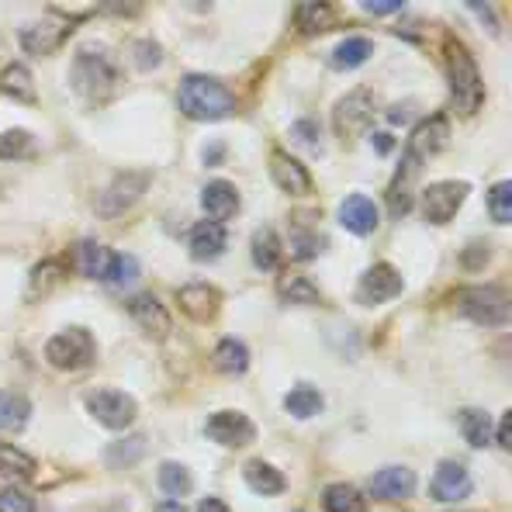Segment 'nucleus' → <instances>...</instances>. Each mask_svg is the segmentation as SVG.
Listing matches in <instances>:
<instances>
[{"mask_svg": "<svg viewBox=\"0 0 512 512\" xmlns=\"http://www.w3.org/2000/svg\"><path fill=\"white\" fill-rule=\"evenodd\" d=\"M177 104L187 118L194 122H215V118H225L232 111V94L225 84H218L215 77H201V73H191V77L180 80L177 90Z\"/></svg>", "mask_w": 512, "mask_h": 512, "instance_id": "obj_1", "label": "nucleus"}, {"mask_svg": "<svg viewBox=\"0 0 512 512\" xmlns=\"http://www.w3.org/2000/svg\"><path fill=\"white\" fill-rule=\"evenodd\" d=\"M447 80H450L454 104L464 115H474V111L485 104V84H481L478 63H474V56L461 42L447 45Z\"/></svg>", "mask_w": 512, "mask_h": 512, "instance_id": "obj_2", "label": "nucleus"}, {"mask_svg": "<svg viewBox=\"0 0 512 512\" xmlns=\"http://www.w3.org/2000/svg\"><path fill=\"white\" fill-rule=\"evenodd\" d=\"M73 87H77L80 97H87V101H104V97L111 94V90L118 87V70L115 63H111V56L104 49H84L77 52V59H73Z\"/></svg>", "mask_w": 512, "mask_h": 512, "instance_id": "obj_3", "label": "nucleus"}, {"mask_svg": "<svg viewBox=\"0 0 512 512\" xmlns=\"http://www.w3.org/2000/svg\"><path fill=\"white\" fill-rule=\"evenodd\" d=\"M94 357H97L94 336L80 326L63 329V333H56L45 343V360H49L56 371H84V367L94 364Z\"/></svg>", "mask_w": 512, "mask_h": 512, "instance_id": "obj_4", "label": "nucleus"}, {"mask_svg": "<svg viewBox=\"0 0 512 512\" xmlns=\"http://www.w3.org/2000/svg\"><path fill=\"white\" fill-rule=\"evenodd\" d=\"M457 312L478 326H506L509 322V298L502 288H468L457 295Z\"/></svg>", "mask_w": 512, "mask_h": 512, "instance_id": "obj_5", "label": "nucleus"}, {"mask_svg": "<svg viewBox=\"0 0 512 512\" xmlns=\"http://www.w3.org/2000/svg\"><path fill=\"white\" fill-rule=\"evenodd\" d=\"M87 409H90V416H94L97 423H101L104 429H115V433H125V429L135 423V416H139V405H135V398L125 395V391H115V388L90 391Z\"/></svg>", "mask_w": 512, "mask_h": 512, "instance_id": "obj_6", "label": "nucleus"}, {"mask_svg": "<svg viewBox=\"0 0 512 512\" xmlns=\"http://www.w3.org/2000/svg\"><path fill=\"white\" fill-rule=\"evenodd\" d=\"M149 184H153V177H149L146 170L118 173V177L111 180V187H104V194L97 198V215H101V218L125 215L128 208H132L135 201H139L142 194L149 191Z\"/></svg>", "mask_w": 512, "mask_h": 512, "instance_id": "obj_7", "label": "nucleus"}, {"mask_svg": "<svg viewBox=\"0 0 512 512\" xmlns=\"http://www.w3.org/2000/svg\"><path fill=\"white\" fill-rule=\"evenodd\" d=\"M468 198V184L464 180H436V184L423 187L419 194V205H423L426 222L433 225H447L457 215V208Z\"/></svg>", "mask_w": 512, "mask_h": 512, "instance_id": "obj_8", "label": "nucleus"}, {"mask_svg": "<svg viewBox=\"0 0 512 512\" xmlns=\"http://www.w3.org/2000/svg\"><path fill=\"white\" fill-rule=\"evenodd\" d=\"M371 122H374V97L364 87L350 90L333 111V128L340 139H357L360 132L371 128Z\"/></svg>", "mask_w": 512, "mask_h": 512, "instance_id": "obj_9", "label": "nucleus"}, {"mask_svg": "<svg viewBox=\"0 0 512 512\" xmlns=\"http://www.w3.org/2000/svg\"><path fill=\"white\" fill-rule=\"evenodd\" d=\"M405 288V277L398 274L391 263H374L357 284V301L360 305H384V301L398 298Z\"/></svg>", "mask_w": 512, "mask_h": 512, "instance_id": "obj_10", "label": "nucleus"}, {"mask_svg": "<svg viewBox=\"0 0 512 512\" xmlns=\"http://www.w3.org/2000/svg\"><path fill=\"white\" fill-rule=\"evenodd\" d=\"M447 142H450V122L443 115H433V118H426V122H419L416 132L409 135L405 160H412V163H419V167H423L429 156L440 153Z\"/></svg>", "mask_w": 512, "mask_h": 512, "instance_id": "obj_11", "label": "nucleus"}, {"mask_svg": "<svg viewBox=\"0 0 512 512\" xmlns=\"http://www.w3.org/2000/svg\"><path fill=\"white\" fill-rule=\"evenodd\" d=\"M205 433H208V440L218 443V447L239 450V447H246V443H253L256 426L243 416V412H215V416L205 423Z\"/></svg>", "mask_w": 512, "mask_h": 512, "instance_id": "obj_12", "label": "nucleus"}, {"mask_svg": "<svg viewBox=\"0 0 512 512\" xmlns=\"http://www.w3.org/2000/svg\"><path fill=\"white\" fill-rule=\"evenodd\" d=\"M70 28H73V21H66V18H42L21 32V49L32 52V56H49V52H56L59 45L66 42Z\"/></svg>", "mask_w": 512, "mask_h": 512, "instance_id": "obj_13", "label": "nucleus"}, {"mask_svg": "<svg viewBox=\"0 0 512 512\" xmlns=\"http://www.w3.org/2000/svg\"><path fill=\"white\" fill-rule=\"evenodd\" d=\"M429 495L436 502H461L471 495V474L464 464H454V461H443L436 468L433 481H429Z\"/></svg>", "mask_w": 512, "mask_h": 512, "instance_id": "obj_14", "label": "nucleus"}, {"mask_svg": "<svg viewBox=\"0 0 512 512\" xmlns=\"http://www.w3.org/2000/svg\"><path fill=\"white\" fill-rule=\"evenodd\" d=\"M128 315H132L135 326H139L146 336H153V340H163V336L170 333V315H167V308H163L153 295H135V298H128Z\"/></svg>", "mask_w": 512, "mask_h": 512, "instance_id": "obj_15", "label": "nucleus"}, {"mask_svg": "<svg viewBox=\"0 0 512 512\" xmlns=\"http://www.w3.org/2000/svg\"><path fill=\"white\" fill-rule=\"evenodd\" d=\"M270 177H274V184L281 187V191L298 194V198L312 191V177H308V170L301 167L295 156L284 153V149H274V153H270Z\"/></svg>", "mask_w": 512, "mask_h": 512, "instance_id": "obj_16", "label": "nucleus"}, {"mask_svg": "<svg viewBox=\"0 0 512 512\" xmlns=\"http://www.w3.org/2000/svg\"><path fill=\"white\" fill-rule=\"evenodd\" d=\"M378 205L364 194H350V198L340 205V225L353 236H371L378 229Z\"/></svg>", "mask_w": 512, "mask_h": 512, "instance_id": "obj_17", "label": "nucleus"}, {"mask_svg": "<svg viewBox=\"0 0 512 512\" xmlns=\"http://www.w3.org/2000/svg\"><path fill=\"white\" fill-rule=\"evenodd\" d=\"M201 208H205L208 222L222 225L225 218H232L239 212V191L229 180H212V184H205V191H201Z\"/></svg>", "mask_w": 512, "mask_h": 512, "instance_id": "obj_18", "label": "nucleus"}, {"mask_svg": "<svg viewBox=\"0 0 512 512\" xmlns=\"http://www.w3.org/2000/svg\"><path fill=\"white\" fill-rule=\"evenodd\" d=\"M177 301H180V312H184L187 319L208 322L218 312V305H222V295H218L215 288H208V284H187V288L177 295Z\"/></svg>", "mask_w": 512, "mask_h": 512, "instance_id": "obj_19", "label": "nucleus"}, {"mask_svg": "<svg viewBox=\"0 0 512 512\" xmlns=\"http://www.w3.org/2000/svg\"><path fill=\"white\" fill-rule=\"evenodd\" d=\"M187 246H191V256L201 263L215 260V256L225 253V229L218 222H198L191 229V239H187Z\"/></svg>", "mask_w": 512, "mask_h": 512, "instance_id": "obj_20", "label": "nucleus"}, {"mask_svg": "<svg viewBox=\"0 0 512 512\" xmlns=\"http://www.w3.org/2000/svg\"><path fill=\"white\" fill-rule=\"evenodd\" d=\"M374 499H405L416 492V474L409 468H384L371 478Z\"/></svg>", "mask_w": 512, "mask_h": 512, "instance_id": "obj_21", "label": "nucleus"}, {"mask_svg": "<svg viewBox=\"0 0 512 512\" xmlns=\"http://www.w3.org/2000/svg\"><path fill=\"white\" fill-rule=\"evenodd\" d=\"M118 253H111L108 246L94 243V239H84L80 243V270L94 281H111V270H115Z\"/></svg>", "mask_w": 512, "mask_h": 512, "instance_id": "obj_22", "label": "nucleus"}, {"mask_svg": "<svg viewBox=\"0 0 512 512\" xmlns=\"http://www.w3.org/2000/svg\"><path fill=\"white\" fill-rule=\"evenodd\" d=\"M457 426H461L464 440H468L474 450L488 447V443H492V436H495L492 416H488L485 409H474V405H468V409L457 412Z\"/></svg>", "mask_w": 512, "mask_h": 512, "instance_id": "obj_23", "label": "nucleus"}, {"mask_svg": "<svg viewBox=\"0 0 512 512\" xmlns=\"http://www.w3.org/2000/svg\"><path fill=\"white\" fill-rule=\"evenodd\" d=\"M243 478H246V485H250V492L256 495H281L284 485H288L284 474L267 461H250L243 468Z\"/></svg>", "mask_w": 512, "mask_h": 512, "instance_id": "obj_24", "label": "nucleus"}, {"mask_svg": "<svg viewBox=\"0 0 512 512\" xmlns=\"http://www.w3.org/2000/svg\"><path fill=\"white\" fill-rule=\"evenodd\" d=\"M212 364H215V371H222V374H243L246 367H250V350H246V343L243 340H222L215 346V353H212Z\"/></svg>", "mask_w": 512, "mask_h": 512, "instance_id": "obj_25", "label": "nucleus"}, {"mask_svg": "<svg viewBox=\"0 0 512 512\" xmlns=\"http://www.w3.org/2000/svg\"><path fill=\"white\" fill-rule=\"evenodd\" d=\"M0 87H4V94L14 97V101L35 104V80H32V73H28V66L11 63L4 70V77H0Z\"/></svg>", "mask_w": 512, "mask_h": 512, "instance_id": "obj_26", "label": "nucleus"}, {"mask_svg": "<svg viewBox=\"0 0 512 512\" xmlns=\"http://www.w3.org/2000/svg\"><path fill=\"white\" fill-rule=\"evenodd\" d=\"M371 56H374V42L364 39V35H353V39H343L336 45L333 66H340V70H357V66L367 63Z\"/></svg>", "mask_w": 512, "mask_h": 512, "instance_id": "obj_27", "label": "nucleus"}, {"mask_svg": "<svg viewBox=\"0 0 512 512\" xmlns=\"http://www.w3.org/2000/svg\"><path fill=\"white\" fill-rule=\"evenodd\" d=\"M253 263L260 270H274L281 263V239H277V232L270 225L253 232Z\"/></svg>", "mask_w": 512, "mask_h": 512, "instance_id": "obj_28", "label": "nucleus"}, {"mask_svg": "<svg viewBox=\"0 0 512 512\" xmlns=\"http://www.w3.org/2000/svg\"><path fill=\"white\" fill-rule=\"evenodd\" d=\"M28 412H32L28 398L14 395V391H0V429H7V433H18V429H25Z\"/></svg>", "mask_w": 512, "mask_h": 512, "instance_id": "obj_29", "label": "nucleus"}, {"mask_svg": "<svg viewBox=\"0 0 512 512\" xmlns=\"http://www.w3.org/2000/svg\"><path fill=\"white\" fill-rule=\"evenodd\" d=\"M322 506L326 512H367V499L353 485H329Z\"/></svg>", "mask_w": 512, "mask_h": 512, "instance_id": "obj_30", "label": "nucleus"}, {"mask_svg": "<svg viewBox=\"0 0 512 512\" xmlns=\"http://www.w3.org/2000/svg\"><path fill=\"white\" fill-rule=\"evenodd\" d=\"M295 21H298V32L315 35V32H326V28H333L336 18H333V7H329V4H298Z\"/></svg>", "mask_w": 512, "mask_h": 512, "instance_id": "obj_31", "label": "nucleus"}, {"mask_svg": "<svg viewBox=\"0 0 512 512\" xmlns=\"http://www.w3.org/2000/svg\"><path fill=\"white\" fill-rule=\"evenodd\" d=\"M322 405H326V398H322L315 388H295V391H288V398H284V409H288L295 419L319 416Z\"/></svg>", "mask_w": 512, "mask_h": 512, "instance_id": "obj_32", "label": "nucleus"}, {"mask_svg": "<svg viewBox=\"0 0 512 512\" xmlns=\"http://www.w3.org/2000/svg\"><path fill=\"white\" fill-rule=\"evenodd\" d=\"M35 474V461L25 454V450L14 447H0V478L7 481H25Z\"/></svg>", "mask_w": 512, "mask_h": 512, "instance_id": "obj_33", "label": "nucleus"}, {"mask_svg": "<svg viewBox=\"0 0 512 512\" xmlns=\"http://www.w3.org/2000/svg\"><path fill=\"white\" fill-rule=\"evenodd\" d=\"M160 488L170 495V499H184V495L194 488V478H191V471H187L184 464L167 461L160 468Z\"/></svg>", "mask_w": 512, "mask_h": 512, "instance_id": "obj_34", "label": "nucleus"}, {"mask_svg": "<svg viewBox=\"0 0 512 512\" xmlns=\"http://www.w3.org/2000/svg\"><path fill=\"white\" fill-rule=\"evenodd\" d=\"M142 454H146V440H142V436H125V440L108 447V464H115V468H132V464L142 461Z\"/></svg>", "mask_w": 512, "mask_h": 512, "instance_id": "obj_35", "label": "nucleus"}, {"mask_svg": "<svg viewBox=\"0 0 512 512\" xmlns=\"http://www.w3.org/2000/svg\"><path fill=\"white\" fill-rule=\"evenodd\" d=\"M35 153V139L25 128H11L0 135V160H28Z\"/></svg>", "mask_w": 512, "mask_h": 512, "instance_id": "obj_36", "label": "nucleus"}, {"mask_svg": "<svg viewBox=\"0 0 512 512\" xmlns=\"http://www.w3.org/2000/svg\"><path fill=\"white\" fill-rule=\"evenodd\" d=\"M488 212L499 225H509L512 222V184L509 180H499V184L488 191Z\"/></svg>", "mask_w": 512, "mask_h": 512, "instance_id": "obj_37", "label": "nucleus"}, {"mask_svg": "<svg viewBox=\"0 0 512 512\" xmlns=\"http://www.w3.org/2000/svg\"><path fill=\"white\" fill-rule=\"evenodd\" d=\"M281 295L284 301H291V305H315V301H319V288H315L312 281H305V277H284Z\"/></svg>", "mask_w": 512, "mask_h": 512, "instance_id": "obj_38", "label": "nucleus"}, {"mask_svg": "<svg viewBox=\"0 0 512 512\" xmlns=\"http://www.w3.org/2000/svg\"><path fill=\"white\" fill-rule=\"evenodd\" d=\"M63 277H66V270H63V263H56V260H49V263H39V267L32 270V295H49L52 288H59L63 284Z\"/></svg>", "mask_w": 512, "mask_h": 512, "instance_id": "obj_39", "label": "nucleus"}, {"mask_svg": "<svg viewBox=\"0 0 512 512\" xmlns=\"http://www.w3.org/2000/svg\"><path fill=\"white\" fill-rule=\"evenodd\" d=\"M322 250H326V236H319V232H305V229L291 232V253H295L298 260H308V256H315Z\"/></svg>", "mask_w": 512, "mask_h": 512, "instance_id": "obj_40", "label": "nucleus"}, {"mask_svg": "<svg viewBox=\"0 0 512 512\" xmlns=\"http://www.w3.org/2000/svg\"><path fill=\"white\" fill-rule=\"evenodd\" d=\"M0 512H35V499L18 488H7L0 492Z\"/></svg>", "mask_w": 512, "mask_h": 512, "instance_id": "obj_41", "label": "nucleus"}, {"mask_svg": "<svg viewBox=\"0 0 512 512\" xmlns=\"http://www.w3.org/2000/svg\"><path fill=\"white\" fill-rule=\"evenodd\" d=\"M135 277H139V260H135V256L118 253L115 270H111V281L108 284H132Z\"/></svg>", "mask_w": 512, "mask_h": 512, "instance_id": "obj_42", "label": "nucleus"}, {"mask_svg": "<svg viewBox=\"0 0 512 512\" xmlns=\"http://www.w3.org/2000/svg\"><path fill=\"white\" fill-rule=\"evenodd\" d=\"M291 135H295L298 142H305L312 153H319L322 149V139H319V125L312 122V118H301V122H295V128H291Z\"/></svg>", "mask_w": 512, "mask_h": 512, "instance_id": "obj_43", "label": "nucleus"}, {"mask_svg": "<svg viewBox=\"0 0 512 512\" xmlns=\"http://www.w3.org/2000/svg\"><path fill=\"white\" fill-rule=\"evenodd\" d=\"M132 56H135V63H139V70H153V66L163 63V52L156 42H139L132 49Z\"/></svg>", "mask_w": 512, "mask_h": 512, "instance_id": "obj_44", "label": "nucleus"}, {"mask_svg": "<svg viewBox=\"0 0 512 512\" xmlns=\"http://www.w3.org/2000/svg\"><path fill=\"white\" fill-rule=\"evenodd\" d=\"M367 14H395L402 11V4H395V0H367V4H360Z\"/></svg>", "mask_w": 512, "mask_h": 512, "instance_id": "obj_45", "label": "nucleus"}, {"mask_svg": "<svg viewBox=\"0 0 512 512\" xmlns=\"http://www.w3.org/2000/svg\"><path fill=\"white\" fill-rule=\"evenodd\" d=\"M509 423H512V419L506 412V416L499 419V429H495V440H499V447H509Z\"/></svg>", "mask_w": 512, "mask_h": 512, "instance_id": "obj_46", "label": "nucleus"}, {"mask_svg": "<svg viewBox=\"0 0 512 512\" xmlns=\"http://www.w3.org/2000/svg\"><path fill=\"white\" fill-rule=\"evenodd\" d=\"M198 512H229V506H225L222 499H205V502L198 506Z\"/></svg>", "mask_w": 512, "mask_h": 512, "instance_id": "obj_47", "label": "nucleus"}, {"mask_svg": "<svg viewBox=\"0 0 512 512\" xmlns=\"http://www.w3.org/2000/svg\"><path fill=\"white\" fill-rule=\"evenodd\" d=\"M371 142H374V146H378V149H381V153H388V149H391V146H395V142H391V139H388V135H374V139H371Z\"/></svg>", "mask_w": 512, "mask_h": 512, "instance_id": "obj_48", "label": "nucleus"}, {"mask_svg": "<svg viewBox=\"0 0 512 512\" xmlns=\"http://www.w3.org/2000/svg\"><path fill=\"white\" fill-rule=\"evenodd\" d=\"M156 512H187L180 502H163V506H156Z\"/></svg>", "mask_w": 512, "mask_h": 512, "instance_id": "obj_49", "label": "nucleus"}]
</instances>
